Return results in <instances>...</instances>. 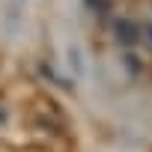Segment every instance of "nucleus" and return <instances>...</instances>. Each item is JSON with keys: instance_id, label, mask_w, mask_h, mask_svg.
<instances>
[{"instance_id": "nucleus-1", "label": "nucleus", "mask_w": 152, "mask_h": 152, "mask_svg": "<svg viewBox=\"0 0 152 152\" xmlns=\"http://www.w3.org/2000/svg\"><path fill=\"white\" fill-rule=\"evenodd\" d=\"M63 63H66V69L75 81H81L87 75V54H84V45L78 39H69L63 45Z\"/></svg>"}, {"instance_id": "nucleus-2", "label": "nucleus", "mask_w": 152, "mask_h": 152, "mask_svg": "<svg viewBox=\"0 0 152 152\" xmlns=\"http://www.w3.org/2000/svg\"><path fill=\"white\" fill-rule=\"evenodd\" d=\"M27 9H30V0H3V30L9 36H18Z\"/></svg>"}, {"instance_id": "nucleus-3", "label": "nucleus", "mask_w": 152, "mask_h": 152, "mask_svg": "<svg viewBox=\"0 0 152 152\" xmlns=\"http://www.w3.org/2000/svg\"><path fill=\"white\" fill-rule=\"evenodd\" d=\"M113 33H116V42H119L122 48H131L134 42H140V27H137L131 18H119L116 27H113Z\"/></svg>"}, {"instance_id": "nucleus-4", "label": "nucleus", "mask_w": 152, "mask_h": 152, "mask_svg": "<svg viewBox=\"0 0 152 152\" xmlns=\"http://www.w3.org/2000/svg\"><path fill=\"white\" fill-rule=\"evenodd\" d=\"M140 42H146V45L152 48V18L143 21V27H140Z\"/></svg>"}]
</instances>
